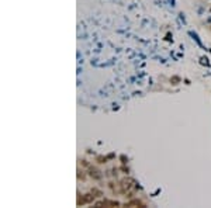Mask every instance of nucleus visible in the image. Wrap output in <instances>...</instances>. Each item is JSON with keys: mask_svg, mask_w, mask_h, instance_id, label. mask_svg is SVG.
Here are the masks:
<instances>
[{"mask_svg": "<svg viewBox=\"0 0 211 208\" xmlns=\"http://www.w3.org/2000/svg\"><path fill=\"white\" fill-rule=\"evenodd\" d=\"M96 205H111V207H117L120 205L117 201H100V203H96Z\"/></svg>", "mask_w": 211, "mask_h": 208, "instance_id": "f257e3e1", "label": "nucleus"}]
</instances>
